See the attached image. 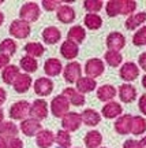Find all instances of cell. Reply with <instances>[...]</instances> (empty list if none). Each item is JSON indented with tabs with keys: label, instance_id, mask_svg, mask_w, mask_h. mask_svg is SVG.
I'll return each instance as SVG.
<instances>
[{
	"label": "cell",
	"instance_id": "obj_47",
	"mask_svg": "<svg viewBox=\"0 0 146 148\" xmlns=\"http://www.w3.org/2000/svg\"><path fill=\"white\" fill-rule=\"evenodd\" d=\"M138 64H139V67H141L142 70L146 71V52L139 55V58H138Z\"/></svg>",
	"mask_w": 146,
	"mask_h": 148
},
{
	"label": "cell",
	"instance_id": "obj_2",
	"mask_svg": "<svg viewBox=\"0 0 146 148\" xmlns=\"http://www.w3.org/2000/svg\"><path fill=\"white\" fill-rule=\"evenodd\" d=\"M30 103L27 100H19L15 101L10 107V118L14 121H23L30 115Z\"/></svg>",
	"mask_w": 146,
	"mask_h": 148
},
{
	"label": "cell",
	"instance_id": "obj_48",
	"mask_svg": "<svg viewBox=\"0 0 146 148\" xmlns=\"http://www.w3.org/2000/svg\"><path fill=\"white\" fill-rule=\"evenodd\" d=\"M7 100V92L3 88H0V106H3Z\"/></svg>",
	"mask_w": 146,
	"mask_h": 148
},
{
	"label": "cell",
	"instance_id": "obj_27",
	"mask_svg": "<svg viewBox=\"0 0 146 148\" xmlns=\"http://www.w3.org/2000/svg\"><path fill=\"white\" fill-rule=\"evenodd\" d=\"M146 22V12L141 11V12H136L130 15L124 22V26L127 30H134L136 27H139L141 25H143Z\"/></svg>",
	"mask_w": 146,
	"mask_h": 148
},
{
	"label": "cell",
	"instance_id": "obj_23",
	"mask_svg": "<svg viewBox=\"0 0 146 148\" xmlns=\"http://www.w3.org/2000/svg\"><path fill=\"white\" fill-rule=\"evenodd\" d=\"M81 119L88 126H96L101 121V114H98V111L93 110V108H86L81 112Z\"/></svg>",
	"mask_w": 146,
	"mask_h": 148
},
{
	"label": "cell",
	"instance_id": "obj_40",
	"mask_svg": "<svg viewBox=\"0 0 146 148\" xmlns=\"http://www.w3.org/2000/svg\"><path fill=\"white\" fill-rule=\"evenodd\" d=\"M132 44L136 45V47L146 45V25L142 26L141 29H138L135 32V34L132 36Z\"/></svg>",
	"mask_w": 146,
	"mask_h": 148
},
{
	"label": "cell",
	"instance_id": "obj_26",
	"mask_svg": "<svg viewBox=\"0 0 146 148\" xmlns=\"http://www.w3.org/2000/svg\"><path fill=\"white\" fill-rule=\"evenodd\" d=\"M117 95V90L113 85H101L97 89V97L101 101H113L115 96Z\"/></svg>",
	"mask_w": 146,
	"mask_h": 148
},
{
	"label": "cell",
	"instance_id": "obj_31",
	"mask_svg": "<svg viewBox=\"0 0 146 148\" xmlns=\"http://www.w3.org/2000/svg\"><path fill=\"white\" fill-rule=\"evenodd\" d=\"M25 52H26L27 56H31V58H40L44 55L45 52V48L42 45L41 42H37V41H31V42H27L25 45Z\"/></svg>",
	"mask_w": 146,
	"mask_h": 148
},
{
	"label": "cell",
	"instance_id": "obj_49",
	"mask_svg": "<svg viewBox=\"0 0 146 148\" xmlns=\"http://www.w3.org/2000/svg\"><path fill=\"white\" fill-rule=\"evenodd\" d=\"M139 144H141L142 148H146V136H145V137H142L141 140H139Z\"/></svg>",
	"mask_w": 146,
	"mask_h": 148
},
{
	"label": "cell",
	"instance_id": "obj_29",
	"mask_svg": "<svg viewBox=\"0 0 146 148\" xmlns=\"http://www.w3.org/2000/svg\"><path fill=\"white\" fill-rule=\"evenodd\" d=\"M84 141L88 148H100L103 143V134L98 130H90L85 134Z\"/></svg>",
	"mask_w": 146,
	"mask_h": 148
},
{
	"label": "cell",
	"instance_id": "obj_17",
	"mask_svg": "<svg viewBox=\"0 0 146 148\" xmlns=\"http://www.w3.org/2000/svg\"><path fill=\"white\" fill-rule=\"evenodd\" d=\"M31 84H33V79H31L30 74L21 73L18 75V78L15 79V82L12 84V86H14L16 93H25V92L30 89Z\"/></svg>",
	"mask_w": 146,
	"mask_h": 148
},
{
	"label": "cell",
	"instance_id": "obj_3",
	"mask_svg": "<svg viewBox=\"0 0 146 148\" xmlns=\"http://www.w3.org/2000/svg\"><path fill=\"white\" fill-rule=\"evenodd\" d=\"M70 110V101L63 95H58L51 101V112L55 118H63Z\"/></svg>",
	"mask_w": 146,
	"mask_h": 148
},
{
	"label": "cell",
	"instance_id": "obj_46",
	"mask_svg": "<svg viewBox=\"0 0 146 148\" xmlns=\"http://www.w3.org/2000/svg\"><path fill=\"white\" fill-rule=\"evenodd\" d=\"M10 64V56H7V55H3V53H0V70L5 69L7 66Z\"/></svg>",
	"mask_w": 146,
	"mask_h": 148
},
{
	"label": "cell",
	"instance_id": "obj_44",
	"mask_svg": "<svg viewBox=\"0 0 146 148\" xmlns=\"http://www.w3.org/2000/svg\"><path fill=\"white\" fill-rule=\"evenodd\" d=\"M123 148H142L139 144V140H134V138H128L126 140L123 144Z\"/></svg>",
	"mask_w": 146,
	"mask_h": 148
},
{
	"label": "cell",
	"instance_id": "obj_37",
	"mask_svg": "<svg viewBox=\"0 0 146 148\" xmlns=\"http://www.w3.org/2000/svg\"><path fill=\"white\" fill-rule=\"evenodd\" d=\"M55 141H56V144H58L60 148L71 147V136H70V133L66 132V130H63V129H60V130L56 133Z\"/></svg>",
	"mask_w": 146,
	"mask_h": 148
},
{
	"label": "cell",
	"instance_id": "obj_22",
	"mask_svg": "<svg viewBox=\"0 0 146 148\" xmlns=\"http://www.w3.org/2000/svg\"><path fill=\"white\" fill-rule=\"evenodd\" d=\"M44 71L49 77H56L60 73H63V64L62 62L56 58H49L44 63Z\"/></svg>",
	"mask_w": 146,
	"mask_h": 148
},
{
	"label": "cell",
	"instance_id": "obj_19",
	"mask_svg": "<svg viewBox=\"0 0 146 148\" xmlns=\"http://www.w3.org/2000/svg\"><path fill=\"white\" fill-rule=\"evenodd\" d=\"M131 121H132V115H130V114L120 115L115 122L116 133H119V134H128V133H131Z\"/></svg>",
	"mask_w": 146,
	"mask_h": 148
},
{
	"label": "cell",
	"instance_id": "obj_16",
	"mask_svg": "<svg viewBox=\"0 0 146 148\" xmlns=\"http://www.w3.org/2000/svg\"><path fill=\"white\" fill-rule=\"evenodd\" d=\"M122 112H123V107L120 103L117 101H109V103H107L104 107H103V110H101V114L104 118L107 119H113V118H119L122 115Z\"/></svg>",
	"mask_w": 146,
	"mask_h": 148
},
{
	"label": "cell",
	"instance_id": "obj_5",
	"mask_svg": "<svg viewBox=\"0 0 146 148\" xmlns=\"http://www.w3.org/2000/svg\"><path fill=\"white\" fill-rule=\"evenodd\" d=\"M63 77L68 84H75L81 77H82V67L81 63L78 62H70L66 64V67L63 69Z\"/></svg>",
	"mask_w": 146,
	"mask_h": 148
},
{
	"label": "cell",
	"instance_id": "obj_20",
	"mask_svg": "<svg viewBox=\"0 0 146 148\" xmlns=\"http://www.w3.org/2000/svg\"><path fill=\"white\" fill-rule=\"evenodd\" d=\"M79 53V48L75 42L70 41V40H66V41L62 44L60 47V55H62L64 59H68L73 62V59H75Z\"/></svg>",
	"mask_w": 146,
	"mask_h": 148
},
{
	"label": "cell",
	"instance_id": "obj_24",
	"mask_svg": "<svg viewBox=\"0 0 146 148\" xmlns=\"http://www.w3.org/2000/svg\"><path fill=\"white\" fill-rule=\"evenodd\" d=\"M42 40L45 44H49V45H52V44H56V42L60 41V38H62V33L59 30L58 27L55 26H49V27H45L44 30H42Z\"/></svg>",
	"mask_w": 146,
	"mask_h": 148
},
{
	"label": "cell",
	"instance_id": "obj_25",
	"mask_svg": "<svg viewBox=\"0 0 146 148\" xmlns=\"http://www.w3.org/2000/svg\"><path fill=\"white\" fill-rule=\"evenodd\" d=\"M19 74H21V71H19V67H18V66H15V64H8L5 69L1 70L3 82L7 85H12L15 82V79L18 78Z\"/></svg>",
	"mask_w": 146,
	"mask_h": 148
},
{
	"label": "cell",
	"instance_id": "obj_33",
	"mask_svg": "<svg viewBox=\"0 0 146 148\" xmlns=\"http://www.w3.org/2000/svg\"><path fill=\"white\" fill-rule=\"evenodd\" d=\"M19 66H21V69L23 70V71H26V74H30V73L37 71V69H38V62H37V59L25 55V56H22L21 60H19Z\"/></svg>",
	"mask_w": 146,
	"mask_h": 148
},
{
	"label": "cell",
	"instance_id": "obj_30",
	"mask_svg": "<svg viewBox=\"0 0 146 148\" xmlns=\"http://www.w3.org/2000/svg\"><path fill=\"white\" fill-rule=\"evenodd\" d=\"M85 37H86V30H85V27L78 26V25H77V26H73L67 33V40L75 42L77 45L85 41Z\"/></svg>",
	"mask_w": 146,
	"mask_h": 148
},
{
	"label": "cell",
	"instance_id": "obj_18",
	"mask_svg": "<svg viewBox=\"0 0 146 148\" xmlns=\"http://www.w3.org/2000/svg\"><path fill=\"white\" fill-rule=\"evenodd\" d=\"M36 143L40 148H49L55 143V133L49 129H42L36 136Z\"/></svg>",
	"mask_w": 146,
	"mask_h": 148
},
{
	"label": "cell",
	"instance_id": "obj_10",
	"mask_svg": "<svg viewBox=\"0 0 146 148\" xmlns=\"http://www.w3.org/2000/svg\"><path fill=\"white\" fill-rule=\"evenodd\" d=\"M19 130H21L25 136H27V137H33V136H37L38 132H41L42 127H41L40 121L33 119V118H26V119H23V121L21 122Z\"/></svg>",
	"mask_w": 146,
	"mask_h": 148
},
{
	"label": "cell",
	"instance_id": "obj_4",
	"mask_svg": "<svg viewBox=\"0 0 146 148\" xmlns=\"http://www.w3.org/2000/svg\"><path fill=\"white\" fill-rule=\"evenodd\" d=\"M8 32H10V34L12 37L22 40V38H26V37L30 36L31 27H30V23L22 21V19H14L11 22Z\"/></svg>",
	"mask_w": 146,
	"mask_h": 148
},
{
	"label": "cell",
	"instance_id": "obj_7",
	"mask_svg": "<svg viewBox=\"0 0 146 148\" xmlns=\"http://www.w3.org/2000/svg\"><path fill=\"white\" fill-rule=\"evenodd\" d=\"M120 78L126 81V84H130L131 81H135L139 75V67L134 62H126L119 70Z\"/></svg>",
	"mask_w": 146,
	"mask_h": 148
},
{
	"label": "cell",
	"instance_id": "obj_52",
	"mask_svg": "<svg viewBox=\"0 0 146 148\" xmlns=\"http://www.w3.org/2000/svg\"><path fill=\"white\" fill-rule=\"evenodd\" d=\"M3 22H4V15H3V12L0 11V26L3 25Z\"/></svg>",
	"mask_w": 146,
	"mask_h": 148
},
{
	"label": "cell",
	"instance_id": "obj_54",
	"mask_svg": "<svg viewBox=\"0 0 146 148\" xmlns=\"http://www.w3.org/2000/svg\"><path fill=\"white\" fill-rule=\"evenodd\" d=\"M100 148H105V147H100Z\"/></svg>",
	"mask_w": 146,
	"mask_h": 148
},
{
	"label": "cell",
	"instance_id": "obj_35",
	"mask_svg": "<svg viewBox=\"0 0 146 148\" xmlns=\"http://www.w3.org/2000/svg\"><path fill=\"white\" fill-rule=\"evenodd\" d=\"M104 59L108 66H111V67H117V66H120V63H122L123 56H122V53L117 52V51H109V49H108L104 55Z\"/></svg>",
	"mask_w": 146,
	"mask_h": 148
},
{
	"label": "cell",
	"instance_id": "obj_15",
	"mask_svg": "<svg viewBox=\"0 0 146 148\" xmlns=\"http://www.w3.org/2000/svg\"><path fill=\"white\" fill-rule=\"evenodd\" d=\"M18 133H19V127L12 121H4L0 125V137L4 138L5 141L18 137Z\"/></svg>",
	"mask_w": 146,
	"mask_h": 148
},
{
	"label": "cell",
	"instance_id": "obj_42",
	"mask_svg": "<svg viewBox=\"0 0 146 148\" xmlns=\"http://www.w3.org/2000/svg\"><path fill=\"white\" fill-rule=\"evenodd\" d=\"M41 4H42V7H44L45 11H55L60 7L62 3L58 1V0H42Z\"/></svg>",
	"mask_w": 146,
	"mask_h": 148
},
{
	"label": "cell",
	"instance_id": "obj_32",
	"mask_svg": "<svg viewBox=\"0 0 146 148\" xmlns=\"http://www.w3.org/2000/svg\"><path fill=\"white\" fill-rule=\"evenodd\" d=\"M146 132V119L141 115L132 116L131 121V133L134 136H141Z\"/></svg>",
	"mask_w": 146,
	"mask_h": 148
},
{
	"label": "cell",
	"instance_id": "obj_6",
	"mask_svg": "<svg viewBox=\"0 0 146 148\" xmlns=\"http://www.w3.org/2000/svg\"><path fill=\"white\" fill-rule=\"evenodd\" d=\"M104 70L105 66L101 59L92 58L85 63V73H86V77H89V78H97L104 73Z\"/></svg>",
	"mask_w": 146,
	"mask_h": 148
},
{
	"label": "cell",
	"instance_id": "obj_8",
	"mask_svg": "<svg viewBox=\"0 0 146 148\" xmlns=\"http://www.w3.org/2000/svg\"><path fill=\"white\" fill-rule=\"evenodd\" d=\"M82 119H81V114L77 112H67L66 115L62 118V126L63 130L66 132H77L79 127H81Z\"/></svg>",
	"mask_w": 146,
	"mask_h": 148
},
{
	"label": "cell",
	"instance_id": "obj_21",
	"mask_svg": "<svg viewBox=\"0 0 146 148\" xmlns=\"http://www.w3.org/2000/svg\"><path fill=\"white\" fill-rule=\"evenodd\" d=\"M62 95L70 101V104H73L75 107H81L85 104V96L82 93H79L75 88H66Z\"/></svg>",
	"mask_w": 146,
	"mask_h": 148
},
{
	"label": "cell",
	"instance_id": "obj_45",
	"mask_svg": "<svg viewBox=\"0 0 146 148\" xmlns=\"http://www.w3.org/2000/svg\"><path fill=\"white\" fill-rule=\"evenodd\" d=\"M138 107H139V111H141L143 115H146V93L139 97V100H138Z\"/></svg>",
	"mask_w": 146,
	"mask_h": 148
},
{
	"label": "cell",
	"instance_id": "obj_43",
	"mask_svg": "<svg viewBox=\"0 0 146 148\" xmlns=\"http://www.w3.org/2000/svg\"><path fill=\"white\" fill-rule=\"evenodd\" d=\"M5 148H23V141H22L19 137L7 140V145H5Z\"/></svg>",
	"mask_w": 146,
	"mask_h": 148
},
{
	"label": "cell",
	"instance_id": "obj_1",
	"mask_svg": "<svg viewBox=\"0 0 146 148\" xmlns=\"http://www.w3.org/2000/svg\"><path fill=\"white\" fill-rule=\"evenodd\" d=\"M40 14H41L40 5L37 3H34V1H29V3H25L21 7V10H19V19L27 22V23L36 22L40 18Z\"/></svg>",
	"mask_w": 146,
	"mask_h": 148
},
{
	"label": "cell",
	"instance_id": "obj_11",
	"mask_svg": "<svg viewBox=\"0 0 146 148\" xmlns=\"http://www.w3.org/2000/svg\"><path fill=\"white\" fill-rule=\"evenodd\" d=\"M48 115V103L44 99H37L30 106V118L42 121Z\"/></svg>",
	"mask_w": 146,
	"mask_h": 148
},
{
	"label": "cell",
	"instance_id": "obj_9",
	"mask_svg": "<svg viewBox=\"0 0 146 148\" xmlns=\"http://www.w3.org/2000/svg\"><path fill=\"white\" fill-rule=\"evenodd\" d=\"M33 89H34V93L37 96H41V97H45V96L51 95V92L53 90V82L51 78H47V77H40L34 81L33 84Z\"/></svg>",
	"mask_w": 146,
	"mask_h": 148
},
{
	"label": "cell",
	"instance_id": "obj_38",
	"mask_svg": "<svg viewBox=\"0 0 146 148\" xmlns=\"http://www.w3.org/2000/svg\"><path fill=\"white\" fill-rule=\"evenodd\" d=\"M105 11L111 18L117 16L120 14V11H122V0H109L105 4Z\"/></svg>",
	"mask_w": 146,
	"mask_h": 148
},
{
	"label": "cell",
	"instance_id": "obj_51",
	"mask_svg": "<svg viewBox=\"0 0 146 148\" xmlns=\"http://www.w3.org/2000/svg\"><path fill=\"white\" fill-rule=\"evenodd\" d=\"M4 122V112H3V110L0 108V125Z\"/></svg>",
	"mask_w": 146,
	"mask_h": 148
},
{
	"label": "cell",
	"instance_id": "obj_41",
	"mask_svg": "<svg viewBox=\"0 0 146 148\" xmlns=\"http://www.w3.org/2000/svg\"><path fill=\"white\" fill-rule=\"evenodd\" d=\"M136 10V1L134 0H122V15H132L134 11Z\"/></svg>",
	"mask_w": 146,
	"mask_h": 148
},
{
	"label": "cell",
	"instance_id": "obj_12",
	"mask_svg": "<svg viewBox=\"0 0 146 148\" xmlns=\"http://www.w3.org/2000/svg\"><path fill=\"white\" fill-rule=\"evenodd\" d=\"M105 42H107V47H108L109 51H117V52H120L126 45V37L120 32H111L107 36Z\"/></svg>",
	"mask_w": 146,
	"mask_h": 148
},
{
	"label": "cell",
	"instance_id": "obj_14",
	"mask_svg": "<svg viewBox=\"0 0 146 148\" xmlns=\"http://www.w3.org/2000/svg\"><path fill=\"white\" fill-rule=\"evenodd\" d=\"M56 16L62 23H73L75 21V10L68 4H60L56 10Z\"/></svg>",
	"mask_w": 146,
	"mask_h": 148
},
{
	"label": "cell",
	"instance_id": "obj_13",
	"mask_svg": "<svg viewBox=\"0 0 146 148\" xmlns=\"http://www.w3.org/2000/svg\"><path fill=\"white\" fill-rule=\"evenodd\" d=\"M117 95H119L120 100L123 103H132L136 99V89L132 84H122L117 89Z\"/></svg>",
	"mask_w": 146,
	"mask_h": 148
},
{
	"label": "cell",
	"instance_id": "obj_53",
	"mask_svg": "<svg viewBox=\"0 0 146 148\" xmlns=\"http://www.w3.org/2000/svg\"><path fill=\"white\" fill-rule=\"evenodd\" d=\"M142 86H143V88L146 89V74L143 75V77H142Z\"/></svg>",
	"mask_w": 146,
	"mask_h": 148
},
{
	"label": "cell",
	"instance_id": "obj_50",
	"mask_svg": "<svg viewBox=\"0 0 146 148\" xmlns=\"http://www.w3.org/2000/svg\"><path fill=\"white\" fill-rule=\"evenodd\" d=\"M5 145H7V141H5L4 138L0 137V148H5Z\"/></svg>",
	"mask_w": 146,
	"mask_h": 148
},
{
	"label": "cell",
	"instance_id": "obj_39",
	"mask_svg": "<svg viewBox=\"0 0 146 148\" xmlns=\"http://www.w3.org/2000/svg\"><path fill=\"white\" fill-rule=\"evenodd\" d=\"M104 3L101 0H86L84 1L85 10L89 11V14H97L101 8H103Z\"/></svg>",
	"mask_w": 146,
	"mask_h": 148
},
{
	"label": "cell",
	"instance_id": "obj_34",
	"mask_svg": "<svg viewBox=\"0 0 146 148\" xmlns=\"http://www.w3.org/2000/svg\"><path fill=\"white\" fill-rule=\"evenodd\" d=\"M84 23L89 30H97L103 26V18L97 14H88L84 18Z\"/></svg>",
	"mask_w": 146,
	"mask_h": 148
},
{
	"label": "cell",
	"instance_id": "obj_36",
	"mask_svg": "<svg viewBox=\"0 0 146 148\" xmlns=\"http://www.w3.org/2000/svg\"><path fill=\"white\" fill-rule=\"evenodd\" d=\"M16 52V42L12 38H4L0 42V53L11 56Z\"/></svg>",
	"mask_w": 146,
	"mask_h": 148
},
{
	"label": "cell",
	"instance_id": "obj_28",
	"mask_svg": "<svg viewBox=\"0 0 146 148\" xmlns=\"http://www.w3.org/2000/svg\"><path fill=\"white\" fill-rule=\"evenodd\" d=\"M75 84H77V88H75V89L78 90L79 93H82V95L89 93V92H93V90L97 88L96 79L89 78V77H81Z\"/></svg>",
	"mask_w": 146,
	"mask_h": 148
}]
</instances>
